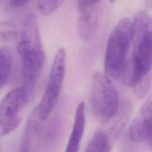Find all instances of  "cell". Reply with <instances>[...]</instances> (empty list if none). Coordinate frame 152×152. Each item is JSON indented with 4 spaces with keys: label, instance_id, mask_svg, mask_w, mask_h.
Returning a JSON list of instances; mask_svg holds the SVG:
<instances>
[{
    "label": "cell",
    "instance_id": "6",
    "mask_svg": "<svg viewBox=\"0 0 152 152\" xmlns=\"http://www.w3.org/2000/svg\"><path fill=\"white\" fill-rule=\"evenodd\" d=\"M66 52L63 48L56 53L50 70L46 87L40 103L36 106L40 118L46 121L59 99L66 72Z\"/></svg>",
    "mask_w": 152,
    "mask_h": 152
},
{
    "label": "cell",
    "instance_id": "14",
    "mask_svg": "<svg viewBox=\"0 0 152 152\" xmlns=\"http://www.w3.org/2000/svg\"><path fill=\"white\" fill-rule=\"evenodd\" d=\"M63 2V1H40L37 5L40 12L47 15L56 11Z\"/></svg>",
    "mask_w": 152,
    "mask_h": 152
},
{
    "label": "cell",
    "instance_id": "5",
    "mask_svg": "<svg viewBox=\"0 0 152 152\" xmlns=\"http://www.w3.org/2000/svg\"><path fill=\"white\" fill-rule=\"evenodd\" d=\"M36 109L26 124L20 152H51L57 143L59 132L55 126L45 127Z\"/></svg>",
    "mask_w": 152,
    "mask_h": 152
},
{
    "label": "cell",
    "instance_id": "2",
    "mask_svg": "<svg viewBox=\"0 0 152 152\" xmlns=\"http://www.w3.org/2000/svg\"><path fill=\"white\" fill-rule=\"evenodd\" d=\"M17 49L22 61V87L30 98L42 73L45 61L39 26L34 14H30L25 18Z\"/></svg>",
    "mask_w": 152,
    "mask_h": 152
},
{
    "label": "cell",
    "instance_id": "1",
    "mask_svg": "<svg viewBox=\"0 0 152 152\" xmlns=\"http://www.w3.org/2000/svg\"><path fill=\"white\" fill-rule=\"evenodd\" d=\"M151 20L144 11L135 14L132 21L129 46L131 55L126 59L123 70L125 84L133 88L151 81Z\"/></svg>",
    "mask_w": 152,
    "mask_h": 152
},
{
    "label": "cell",
    "instance_id": "13",
    "mask_svg": "<svg viewBox=\"0 0 152 152\" xmlns=\"http://www.w3.org/2000/svg\"><path fill=\"white\" fill-rule=\"evenodd\" d=\"M12 58L10 52L0 49V91L7 82L11 71Z\"/></svg>",
    "mask_w": 152,
    "mask_h": 152
},
{
    "label": "cell",
    "instance_id": "3",
    "mask_svg": "<svg viewBox=\"0 0 152 152\" xmlns=\"http://www.w3.org/2000/svg\"><path fill=\"white\" fill-rule=\"evenodd\" d=\"M131 27V20L124 17L110 33L104 59L106 75L109 78L116 79L122 74L129 49Z\"/></svg>",
    "mask_w": 152,
    "mask_h": 152
},
{
    "label": "cell",
    "instance_id": "16",
    "mask_svg": "<svg viewBox=\"0 0 152 152\" xmlns=\"http://www.w3.org/2000/svg\"><path fill=\"white\" fill-rule=\"evenodd\" d=\"M0 151H1V145H0Z\"/></svg>",
    "mask_w": 152,
    "mask_h": 152
},
{
    "label": "cell",
    "instance_id": "4",
    "mask_svg": "<svg viewBox=\"0 0 152 152\" xmlns=\"http://www.w3.org/2000/svg\"><path fill=\"white\" fill-rule=\"evenodd\" d=\"M90 104L93 115L101 123L109 122L116 115L120 105L118 93L106 74L99 72L93 74Z\"/></svg>",
    "mask_w": 152,
    "mask_h": 152
},
{
    "label": "cell",
    "instance_id": "10",
    "mask_svg": "<svg viewBox=\"0 0 152 152\" xmlns=\"http://www.w3.org/2000/svg\"><path fill=\"white\" fill-rule=\"evenodd\" d=\"M85 105L78 103L75 113L72 129L69 137L65 152H78L85 128Z\"/></svg>",
    "mask_w": 152,
    "mask_h": 152
},
{
    "label": "cell",
    "instance_id": "9",
    "mask_svg": "<svg viewBox=\"0 0 152 152\" xmlns=\"http://www.w3.org/2000/svg\"><path fill=\"white\" fill-rule=\"evenodd\" d=\"M131 141L151 147V99L148 96L140 109L129 128Z\"/></svg>",
    "mask_w": 152,
    "mask_h": 152
},
{
    "label": "cell",
    "instance_id": "12",
    "mask_svg": "<svg viewBox=\"0 0 152 152\" xmlns=\"http://www.w3.org/2000/svg\"><path fill=\"white\" fill-rule=\"evenodd\" d=\"M113 143L107 132L100 130L93 136L84 152H110Z\"/></svg>",
    "mask_w": 152,
    "mask_h": 152
},
{
    "label": "cell",
    "instance_id": "15",
    "mask_svg": "<svg viewBox=\"0 0 152 152\" xmlns=\"http://www.w3.org/2000/svg\"><path fill=\"white\" fill-rule=\"evenodd\" d=\"M28 2L27 1H21V0H13L8 1V5L14 8H18L24 7Z\"/></svg>",
    "mask_w": 152,
    "mask_h": 152
},
{
    "label": "cell",
    "instance_id": "8",
    "mask_svg": "<svg viewBox=\"0 0 152 152\" xmlns=\"http://www.w3.org/2000/svg\"><path fill=\"white\" fill-rule=\"evenodd\" d=\"M77 28L83 41L90 40L94 35L99 21L100 1H79L78 2Z\"/></svg>",
    "mask_w": 152,
    "mask_h": 152
},
{
    "label": "cell",
    "instance_id": "11",
    "mask_svg": "<svg viewBox=\"0 0 152 152\" xmlns=\"http://www.w3.org/2000/svg\"><path fill=\"white\" fill-rule=\"evenodd\" d=\"M131 113V105L127 100L122 102L118 110L112 119L113 123L107 132L113 142L117 139L126 125Z\"/></svg>",
    "mask_w": 152,
    "mask_h": 152
},
{
    "label": "cell",
    "instance_id": "7",
    "mask_svg": "<svg viewBox=\"0 0 152 152\" xmlns=\"http://www.w3.org/2000/svg\"><path fill=\"white\" fill-rule=\"evenodd\" d=\"M30 99L23 87L10 91L0 102V131L2 135L10 134L19 125L22 112Z\"/></svg>",
    "mask_w": 152,
    "mask_h": 152
}]
</instances>
